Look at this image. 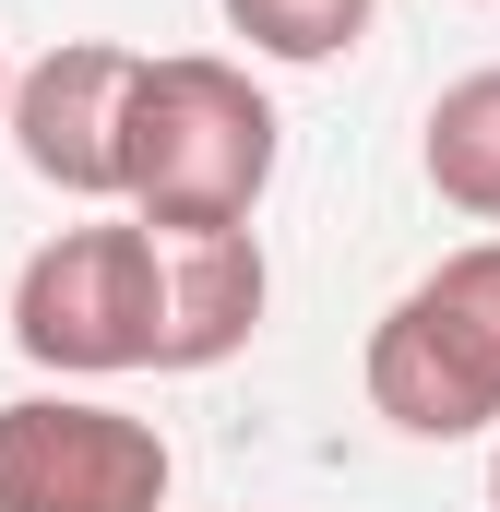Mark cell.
I'll return each instance as SVG.
<instances>
[{"mask_svg":"<svg viewBox=\"0 0 500 512\" xmlns=\"http://www.w3.org/2000/svg\"><path fill=\"white\" fill-rule=\"evenodd\" d=\"M274 155H286V120L239 60H215V48L131 60V96H120V215L131 227H155V239L250 227L262 191H274Z\"/></svg>","mask_w":500,"mask_h":512,"instance_id":"obj_1","label":"cell"},{"mask_svg":"<svg viewBox=\"0 0 500 512\" xmlns=\"http://www.w3.org/2000/svg\"><path fill=\"white\" fill-rule=\"evenodd\" d=\"M358 382H370V417H393L405 441H477V429H500V239L441 251L381 310Z\"/></svg>","mask_w":500,"mask_h":512,"instance_id":"obj_2","label":"cell"},{"mask_svg":"<svg viewBox=\"0 0 500 512\" xmlns=\"http://www.w3.org/2000/svg\"><path fill=\"white\" fill-rule=\"evenodd\" d=\"M12 346L60 382L155 370V227L84 215V227L36 239L24 274H12Z\"/></svg>","mask_w":500,"mask_h":512,"instance_id":"obj_3","label":"cell"},{"mask_svg":"<svg viewBox=\"0 0 500 512\" xmlns=\"http://www.w3.org/2000/svg\"><path fill=\"white\" fill-rule=\"evenodd\" d=\"M179 453L108 393H12L0 405V512H167Z\"/></svg>","mask_w":500,"mask_h":512,"instance_id":"obj_4","label":"cell"},{"mask_svg":"<svg viewBox=\"0 0 500 512\" xmlns=\"http://www.w3.org/2000/svg\"><path fill=\"white\" fill-rule=\"evenodd\" d=\"M131 60L143 48H108V36H60V48H36L24 72H12V96H0V131H12V155L60 191V203H120V96H131Z\"/></svg>","mask_w":500,"mask_h":512,"instance_id":"obj_5","label":"cell"},{"mask_svg":"<svg viewBox=\"0 0 500 512\" xmlns=\"http://www.w3.org/2000/svg\"><path fill=\"white\" fill-rule=\"evenodd\" d=\"M274 310L262 227H191L155 239V370H227Z\"/></svg>","mask_w":500,"mask_h":512,"instance_id":"obj_6","label":"cell"},{"mask_svg":"<svg viewBox=\"0 0 500 512\" xmlns=\"http://www.w3.org/2000/svg\"><path fill=\"white\" fill-rule=\"evenodd\" d=\"M417 167H429V191H441L453 215L500 227V60H489V72H453V84L429 96Z\"/></svg>","mask_w":500,"mask_h":512,"instance_id":"obj_7","label":"cell"},{"mask_svg":"<svg viewBox=\"0 0 500 512\" xmlns=\"http://www.w3.org/2000/svg\"><path fill=\"white\" fill-rule=\"evenodd\" d=\"M227 12V36H239L250 60H274V72H322V60H346L358 36H370L381 0H215Z\"/></svg>","mask_w":500,"mask_h":512,"instance_id":"obj_8","label":"cell"},{"mask_svg":"<svg viewBox=\"0 0 500 512\" xmlns=\"http://www.w3.org/2000/svg\"><path fill=\"white\" fill-rule=\"evenodd\" d=\"M489 512H500V453H489Z\"/></svg>","mask_w":500,"mask_h":512,"instance_id":"obj_9","label":"cell"},{"mask_svg":"<svg viewBox=\"0 0 500 512\" xmlns=\"http://www.w3.org/2000/svg\"><path fill=\"white\" fill-rule=\"evenodd\" d=\"M0 96H12V60H0Z\"/></svg>","mask_w":500,"mask_h":512,"instance_id":"obj_10","label":"cell"}]
</instances>
